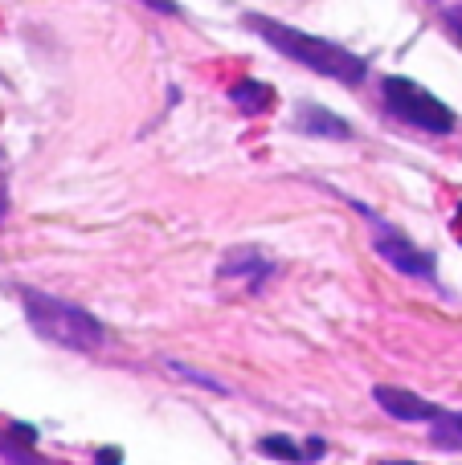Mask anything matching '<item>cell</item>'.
<instances>
[{"instance_id":"cell-16","label":"cell","mask_w":462,"mask_h":465,"mask_svg":"<svg viewBox=\"0 0 462 465\" xmlns=\"http://www.w3.org/2000/svg\"><path fill=\"white\" fill-rule=\"evenodd\" d=\"M5 213H8V193H5V184H0V221H5Z\"/></svg>"},{"instance_id":"cell-4","label":"cell","mask_w":462,"mask_h":465,"mask_svg":"<svg viewBox=\"0 0 462 465\" xmlns=\"http://www.w3.org/2000/svg\"><path fill=\"white\" fill-rule=\"evenodd\" d=\"M352 209H360L368 221H373V229H377V241H373V249H377V257H381L385 265H393L397 273H406V278H422V282H438V257L430 253V249H422V245H414V241L406 237L401 229H389L377 213H368L360 201H348Z\"/></svg>"},{"instance_id":"cell-5","label":"cell","mask_w":462,"mask_h":465,"mask_svg":"<svg viewBox=\"0 0 462 465\" xmlns=\"http://www.w3.org/2000/svg\"><path fill=\"white\" fill-rule=\"evenodd\" d=\"M373 401L389 412L393 420H406V425H434L442 417V404L426 401V396L409 392V388H397V384H377L373 388Z\"/></svg>"},{"instance_id":"cell-11","label":"cell","mask_w":462,"mask_h":465,"mask_svg":"<svg viewBox=\"0 0 462 465\" xmlns=\"http://www.w3.org/2000/svg\"><path fill=\"white\" fill-rule=\"evenodd\" d=\"M168 368L176 371V376H185L188 384H196V388H205V392H213V396H229V388L226 384H217L213 376H205V371H196V368H188V363H180V360H168Z\"/></svg>"},{"instance_id":"cell-14","label":"cell","mask_w":462,"mask_h":465,"mask_svg":"<svg viewBox=\"0 0 462 465\" xmlns=\"http://www.w3.org/2000/svg\"><path fill=\"white\" fill-rule=\"evenodd\" d=\"M324 453H327V441H324V437H311V441H307V450H303V458H311V461H316V458H324Z\"/></svg>"},{"instance_id":"cell-2","label":"cell","mask_w":462,"mask_h":465,"mask_svg":"<svg viewBox=\"0 0 462 465\" xmlns=\"http://www.w3.org/2000/svg\"><path fill=\"white\" fill-rule=\"evenodd\" d=\"M21 306H25V322L33 327V335L45 339L49 347L62 351H78V355H95L106 343V331L86 306L70 302V298L45 294V290H21Z\"/></svg>"},{"instance_id":"cell-7","label":"cell","mask_w":462,"mask_h":465,"mask_svg":"<svg viewBox=\"0 0 462 465\" xmlns=\"http://www.w3.org/2000/svg\"><path fill=\"white\" fill-rule=\"evenodd\" d=\"M295 131L316 135V139H352L357 135L348 119H340L336 111H327V106H319V103H299L295 106Z\"/></svg>"},{"instance_id":"cell-15","label":"cell","mask_w":462,"mask_h":465,"mask_svg":"<svg viewBox=\"0 0 462 465\" xmlns=\"http://www.w3.org/2000/svg\"><path fill=\"white\" fill-rule=\"evenodd\" d=\"M95 461H106V465H115V461H123V453H119V450H98V453H95Z\"/></svg>"},{"instance_id":"cell-12","label":"cell","mask_w":462,"mask_h":465,"mask_svg":"<svg viewBox=\"0 0 462 465\" xmlns=\"http://www.w3.org/2000/svg\"><path fill=\"white\" fill-rule=\"evenodd\" d=\"M442 25H447V33L462 45V0L450 5V8H442Z\"/></svg>"},{"instance_id":"cell-3","label":"cell","mask_w":462,"mask_h":465,"mask_svg":"<svg viewBox=\"0 0 462 465\" xmlns=\"http://www.w3.org/2000/svg\"><path fill=\"white\" fill-rule=\"evenodd\" d=\"M381 98H385L389 119L406 123V127H414V131H426V135H450V131L458 127V114L450 111L438 94L417 86L414 78H385Z\"/></svg>"},{"instance_id":"cell-9","label":"cell","mask_w":462,"mask_h":465,"mask_svg":"<svg viewBox=\"0 0 462 465\" xmlns=\"http://www.w3.org/2000/svg\"><path fill=\"white\" fill-rule=\"evenodd\" d=\"M434 445L438 450H462V412H442L434 420Z\"/></svg>"},{"instance_id":"cell-10","label":"cell","mask_w":462,"mask_h":465,"mask_svg":"<svg viewBox=\"0 0 462 465\" xmlns=\"http://www.w3.org/2000/svg\"><path fill=\"white\" fill-rule=\"evenodd\" d=\"M258 453H266V458H278V461H303V450L291 441V437H262Z\"/></svg>"},{"instance_id":"cell-1","label":"cell","mask_w":462,"mask_h":465,"mask_svg":"<svg viewBox=\"0 0 462 465\" xmlns=\"http://www.w3.org/2000/svg\"><path fill=\"white\" fill-rule=\"evenodd\" d=\"M242 21H246V29L258 33L266 45H275L278 54L291 57V62L307 65V70L319 74V78H332V82H340V86H360V82L368 78L365 57L344 49V45H336V41L311 37V33L295 29V25H286V21H275V16H262V13H246Z\"/></svg>"},{"instance_id":"cell-6","label":"cell","mask_w":462,"mask_h":465,"mask_svg":"<svg viewBox=\"0 0 462 465\" xmlns=\"http://www.w3.org/2000/svg\"><path fill=\"white\" fill-rule=\"evenodd\" d=\"M275 273V262H270L262 249H254V245H237V249H229L226 257H221V265H217V278H229V282H250V290L258 294L262 286H266V278Z\"/></svg>"},{"instance_id":"cell-13","label":"cell","mask_w":462,"mask_h":465,"mask_svg":"<svg viewBox=\"0 0 462 465\" xmlns=\"http://www.w3.org/2000/svg\"><path fill=\"white\" fill-rule=\"evenodd\" d=\"M139 5H147L152 13H164V16H180V5H176V0H139Z\"/></svg>"},{"instance_id":"cell-8","label":"cell","mask_w":462,"mask_h":465,"mask_svg":"<svg viewBox=\"0 0 462 465\" xmlns=\"http://www.w3.org/2000/svg\"><path fill=\"white\" fill-rule=\"evenodd\" d=\"M229 103L242 114H262L275 106V90L258 78H246V82H237V86H229Z\"/></svg>"}]
</instances>
